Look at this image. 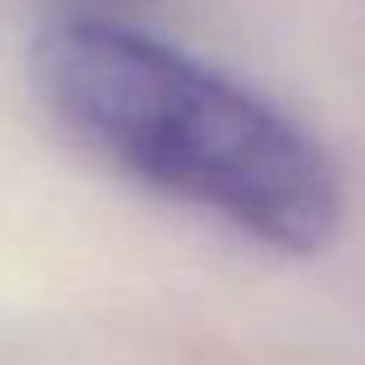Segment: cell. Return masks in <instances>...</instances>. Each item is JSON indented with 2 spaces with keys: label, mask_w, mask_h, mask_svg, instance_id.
Segmentation results:
<instances>
[{
  "label": "cell",
  "mask_w": 365,
  "mask_h": 365,
  "mask_svg": "<svg viewBox=\"0 0 365 365\" xmlns=\"http://www.w3.org/2000/svg\"><path fill=\"white\" fill-rule=\"evenodd\" d=\"M33 83L107 167L255 245L314 255L338 232L342 180L324 143L241 79L143 28L61 19L33 42Z\"/></svg>",
  "instance_id": "1"
}]
</instances>
